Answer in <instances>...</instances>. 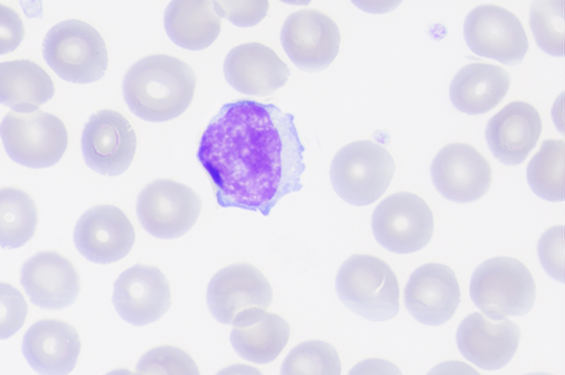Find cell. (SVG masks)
Wrapping results in <instances>:
<instances>
[{"instance_id": "22", "label": "cell", "mask_w": 565, "mask_h": 375, "mask_svg": "<svg viewBox=\"0 0 565 375\" xmlns=\"http://www.w3.org/2000/svg\"><path fill=\"white\" fill-rule=\"evenodd\" d=\"M22 352L40 375H67L76 365L81 340L71 324L58 319H43L25 332Z\"/></svg>"}, {"instance_id": "17", "label": "cell", "mask_w": 565, "mask_h": 375, "mask_svg": "<svg viewBox=\"0 0 565 375\" xmlns=\"http://www.w3.org/2000/svg\"><path fill=\"white\" fill-rule=\"evenodd\" d=\"M408 312L420 323L440 325L452 318L459 302L460 288L452 269L429 262L415 269L404 290Z\"/></svg>"}, {"instance_id": "31", "label": "cell", "mask_w": 565, "mask_h": 375, "mask_svg": "<svg viewBox=\"0 0 565 375\" xmlns=\"http://www.w3.org/2000/svg\"><path fill=\"white\" fill-rule=\"evenodd\" d=\"M132 375H200L193 358L172 345H160L146 351Z\"/></svg>"}, {"instance_id": "26", "label": "cell", "mask_w": 565, "mask_h": 375, "mask_svg": "<svg viewBox=\"0 0 565 375\" xmlns=\"http://www.w3.org/2000/svg\"><path fill=\"white\" fill-rule=\"evenodd\" d=\"M55 88L50 75L29 60L0 63V103L18 113H31L51 99Z\"/></svg>"}, {"instance_id": "38", "label": "cell", "mask_w": 565, "mask_h": 375, "mask_svg": "<svg viewBox=\"0 0 565 375\" xmlns=\"http://www.w3.org/2000/svg\"><path fill=\"white\" fill-rule=\"evenodd\" d=\"M215 375H263V373L252 365L232 364L220 369Z\"/></svg>"}, {"instance_id": "6", "label": "cell", "mask_w": 565, "mask_h": 375, "mask_svg": "<svg viewBox=\"0 0 565 375\" xmlns=\"http://www.w3.org/2000/svg\"><path fill=\"white\" fill-rule=\"evenodd\" d=\"M43 55L60 77L73 83L98 81L108 65L106 44L99 32L76 19L50 29L43 41Z\"/></svg>"}, {"instance_id": "1", "label": "cell", "mask_w": 565, "mask_h": 375, "mask_svg": "<svg viewBox=\"0 0 565 375\" xmlns=\"http://www.w3.org/2000/svg\"><path fill=\"white\" fill-rule=\"evenodd\" d=\"M302 146L291 114L239 99L222 106L204 130L196 158L218 205L268 215L302 188Z\"/></svg>"}, {"instance_id": "16", "label": "cell", "mask_w": 565, "mask_h": 375, "mask_svg": "<svg viewBox=\"0 0 565 375\" xmlns=\"http://www.w3.org/2000/svg\"><path fill=\"white\" fill-rule=\"evenodd\" d=\"M77 250L89 261L109 264L128 255L135 243V229L117 206L102 204L88 208L74 228Z\"/></svg>"}, {"instance_id": "7", "label": "cell", "mask_w": 565, "mask_h": 375, "mask_svg": "<svg viewBox=\"0 0 565 375\" xmlns=\"http://www.w3.org/2000/svg\"><path fill=\"white\" fill-rule=\"evenodd\" d=\"M8 156L29 168H47L60 161L67 147L63 121L43 110L9 111L0 124Z\"/></svg>"}, {"instance_id": "4", "label": "cell", "mask_w": 565, "mask_h": 375, "mask_svg": "<svg viewBox=\"0 0 565 375\" xmlns=\"http://www.w3.org/2000/svg\"><path fill=\"white\" fill-rule=\"evenodd\" d=\"M470 296L487 318L499 321L531 310L535 300V282L520 260L494 257L475 269Z\"/></svg>"}, {"instance_id": "8", "label": "cell", "mask_w": 565, "mask_h": 375, "mask_svg": "<svg viewBox=\"0 0 565 375\" xmlns=\"http://www.w3.org/2000/svg\"><path fill=\"white\" fill-rule=\"evenodd\" d=\"M202 208L199 195L171 179L147 184L137 197V217L150 235L171 239L184 235L196 222Z\"/></svg>"}, {"instance_id": "3", "label": "cell", "mask_w": 565, "mask_h": 375, "mask_svg": "<svg viewBox=\"0 0 565 375\" xmlns=\"http://www.w3.org/2000/svg\"><path fill=\"white\" fill-rule=\"evenodd\" d=\"M335 290L341 302L371 321H386L399 309V287L392 268L381 258L355 254L340 267Z\"/></svg>"}, {"instance_id": "11", "label": "cell", "mask_w": 565, "mask_h": 375, "mask_svg": "<svg viewBox=\"0 0 565 375\" xmlns=\"http://www.w3.org/2000/svg\"><path fill=\"white\" fill-rule=\"evenodd\" d=\"M340 40L337 23L316 9L291 13L280 31L286 54L306 72H319L328 67L339 53Z\"/></svg>"}, {"instance_id": "29", "label": "cell", "mask_w": 565, "mask_h": 375, "mask_svg": "<svg viewBox=\"0 0 565 375\" xmlns=\"http://www.w3.org/2000/svg\"><path fill=\"white\" fill-rule=\"evenodd\" d=\"M280 375H341L340 357L337 350L324 341H305L287 354Z\"/></svg>"}, {"instance_id": "5", "label": "cell", "mask_w": 565, "mask_h": 375, "mask_svg": "<svg viewBox=\"0 0 565 375\" xmlns=\"http://www.w3.org/2000/svg\"><path fill=\"white\" fill-rule=\"evenodd\" d=\"M395 171L391 153L371 140H358L342 147L330 167L335 193L352 205H369L388 188Z\"/></svg>"}, {"instance_id": "30", "label": "cell", "mask_w": 565, "mask_h": 375, "mask_svg": "<svg viewBox=\"0 0 565 375\" xmlns=\"http://www.w3.org/2000/svg\"><path fill=\"white\" fill-rule=\"evenodd\" d=\"M530 26L537 45L554 56L564 54V1H534Z\"/></svg>"}, {"instance_id": "40", "label": "cell", "mask_w": 565, "mask_h": 375, "mask_svg": "<svg viewBox=\"0 0 565 375\" xmlns=\"http://www.w3.org/2000/svg\"><path fill=\"white\" fill-rule=\"evenodd\" d=\"M526 375H552V374H547V373H532V374H526Z\"/></svg>"}, {"instance_id": "28", "label": "cell", "mask_w": 565, "mask_h": 375, "mask_svg": "<svg viewBox=\"0 0 565 375\" xmlns=\"http://www.w3.org/2000/svg\"><path fill=\"white\" fill-rule=\"evenodd\" d=\"M564 147L562 139L544 140L526 168L532 191L551 202L564 200Z\"/></svg>"}, {"instance_id": "10", "label": "cell", "mask_w": 565, "mask_h": 375, "mask_svg": "<svg viewBox=\"0 0 565 375\" xmlns=\"http://www.w3.org/2000/svg\"><path fill=\"white\" fill-rule=\"evenodd\" d=\"M463 36L473 53L508 65L522 62L529 47L521 21L495 4L473 8L465 19Z\"/></svg>"}, {"instance_id": "37", "label": "cell", "mask_w": 565, "mask_h": 375, "mask_svg": "<svg viewBox=\"0 0 565 375\" xmlns=\"http://www.w3.org/2000/svg\"><path fill=\"white\" fill-rule=\"evenodd\" d=\"M426 375H480V373L465 362L446 361L433 367Z\"/></svg>"}, {"instance_id": "35", "label": "cell", "mask_w": 565, "mask_h": 375, "mask_svg": "<svg viewBox=\"0 0 565 375\" xmlns=\"http://www.w3.org/2000/svg\"><path fill=\"white\" fill-rule=\"evenodd\" d=\"M24 36L20 14L9 6L0 3V55L14 51Z\"/></svg>"}, {"instance_id": "19", "label": "cell", "mask_w": 565, "mask_h": 375, "mask_svg": "<svg viewBox=\"0 0 565 375\" xmlns=\"http://www.w3.org/2000/svg\"><path fill=\"white\" fill-rule=\"evenodd\" d=\"M21 285L30 300L46 310H61L75 302L81 280L74 265L56 251H39L21 269Z\"/></svg>"}, {"instance_id": "12", "label": "cell", "mask_w": 565, "mask_h": 375, "mask_svg": "<svg viewBox=\"0 0 565 375\" xmlns=\"http://www.w3.org/2000/svg\"><path fill=\"white\" fill-rule=\"evenodd\" d=\"M137 147L131 124L121 114L103 109L90 116L82 135L86 164L104 175H119L130 165Z\"/></svg>"}, {"instance_id": "27", "label": "cell", "mask_w": 565, "mask_h": 375, "mask_svg": "<svg viewBox=\"0 0 565 375\" xmlns=\"http://www.w3.org/2000/svg\"><path fill=\"white\" fill-rule=\"evenodd\" d=\"M38 226V208L32 197L18 188L0 189V247L26 244Z\"/></svg>"}, {"instance_id": "20", "label": "cell", "mask_w": 565, "mask_h": 375, "mask_svg": "<svg viewBox=\"0 0 565 375\" xmlns=\"http://www.w3.org/2000/svg\"><path fill=\"white\" fill-rule=\"evenodd\" d=\"M223 71L233 88L252 96L270 95L285 85L290 74L274 50L257 42L233 47Z\"/></svg>"}, {"instance_id": "18", "label": "cell", "mask_w": 565, "mask_h": 375, "mask_svg": "<svg viewBox=\"0 0 565 375\" xmlns=\"http://www.w3.org/2000/svg\"><path fill=\"white\" fill-rule=\"evenodd\" d=\"M519 326L509 319L491 321L473 312L459 324L456 341L462 356L486 371L507 365L516 352Z\"/></svg>"}, {"instance_id": "14", "label": "cell", "mask_w": 565, "mask_h": 375, "mask_svg": "<svg viewBox=\"0 0 565 375\" xmlns=\"http://www.w3.org/2000/svg\"><path fill=\"white\" fill-rule=\"evenodd\" d=\"M430 175L435 188L446 199L468 203L479 200L490 188L489 161L471 144L454 142L434 158Z\"/></svg>"}, {"instance_id": "15", "label": "cell", "mask_w": 565, "mask_h": 375, "mask_svg": "<svg viewBox=\"0 0 565 375\" xmlns=\"http://www.w3.org/2000/svg\"><path fill=\"white\" fill-rule=\"evenodd\" d=\"M113 302L122 320L136 326L146 325L169 310L170 285L157 267L137 264L115 281Z\"/></svg>"}, {"instance_id": "32", "label": "cell", "mask_w": 565, "mask_h": 375, "mask_svg": "<svg viewBox=\"0 0 565 375\" xmlns=\"http://www.w3.org/2000/svg\"><path fill=\"white\" fill-rule=\"evenodd\" d=\"M28 303L12 285L0 281V340L14 335L24 324Z\"/></svg>"}, {"instance_id": "2", "label": "cell", "mask_w": 565, "mask_h": 375, "mask_svg": "<svg viewBox=\"0 0 565 375\" xmlns=\"http://www.w3.org/2000/svg\"><path fill=\"white\" fill-rule=\"evenodd\" d=\"M195 74L189 64L166 55L140 58L122 81L124 98L139 118L161 122L180 116L190 106Z\"/></svg>"}, {"instance_id": "21", "label": "cell", "mask_w": 565, "mask_h": 375, "mask_svg": "<svg viewBox=\"0 0 565 375\" xmlns=\"http://www.w3.org/2000/svg\"><path fill=\"white\" fill-rule=\"evenodd\" d=\"M542 131L541 116L531 104L514 100L492 116L486 139L493 156L502 163H522L535 147Z\"/></svg>"}, {"instance_id": "34", "label": "cell", "mask_w": 565, "mask_h": 375, "mask_svg": "<svg viewBox=\"0 0 565 375\" xmlns=\"http://www.w3.org/2000/svg\"><path fill=\"white\" fill-rule=\"evenodd\" d=\"M221 18L226 17L237 26H252L260 22L269 8V2L263 1H213Z\"/></svg>"}, {"instance_id": "13", "label": "cell", "mask_w": 565, "mask_h": 375, "mask_svg": "<svg viewBox=\"0 0 565 375\" xmlns=\"http://www.w3.org/2000/svg\"><path fill=\"white\" fill-rule=\"evenodd\" d=\"M273 299L267 278L256 267L237 262L218 270L210 280L206 302L212 315L221 323L252 309L266 310Z\"/></svg>"}, {"instance_id": "33", "label": "cell", "mask_w": 565, "mask_h": 375, "mask_svg": "<svg viewBox=\"0 0 565 375\" xmlns=\"http://www.w3.org/2000/svg\"><path fill=\"white\" fill-rule=\"evenodd\" d=\"M563 225L548 228L537 244V255L545 271L554 279L563 281Z\"/></svg>"}, {"instance_id": "36", "label": "cell", "mask_w": 565, "mask_h": 375, "mask_svg": "<svg viewBox=\"0 0 565 375\" xmlns=\"http://www.w3.org/2000/svg\"><path fill=\"white\" fill-rule=\"evenodd\" d=\"M348 375H403L401 369L384 358H366L355 364Z\"/></svg>"}, {"instance_id": "25", "label": "cell", "mask_w": 565, "mask_h": 375, "mask_svg": "<svg viewBox=\"0 0 565 375\" xmlns=\"http://www.w3.org/2000/svg\"><path fill=\"white\" fill-rule=\"evenodd\" d=\"M222 18L213 1L175 0L164 12V28L177 45L192 51L210 46L221 32Z\"/></svg>"}, {"instance_id": "23", "label": "cell", "mask_w": 565, "mask_h": 375, "mask_svg": "<svg viewBox=\"0 0 565 375\" xmlns=\"http://www.w3.org/2000/svg\"><path fill=\"white\" fill-rule=\"evenodd\" d=\"M231 331V343L244 360L267 364L286 346L290 328L285 319L263 309H252L238 314Z\"/></svg>"}, {"instance_id": "39", "label": "cell", "mask_w": 565, "mask_h": 375, "mask_svg": "<svg viewBox=\"0 0 565 375\" xmlns=\"http://www.w3.org/2000/svg\"><path fill=\"white\" fill-rule=\"evenodd\" d=\"M105 375H132V372H130L127 368H116V369L108 372Z\"/></svg>"}, {"instance_id": "9", "label": "cell", "mask_w": 565, "mask_h": 375, "mask_svg": "<svg viewBox=\"0 0 565 375\" xmlns=\"http://www.w3.org/2000/svg\"><path fill=\"white\" fill-rule=\"evenodd\" d=\"M372 231L375 239L387 250L414 253L430 240L434 216L422 197L411 192H397L375 207Z\"/></svg>"}, {"instance_id": "24", "label": "cell", "mask_w": 565, "mask_h": 375, "mask_svg": "<svg viewBox=\"0 0 565 375\" xmlns=\"http://www.w3.org/2000/svg\"><path fill=\"white\" fill-rule=\"evenodd\" d=\"M509 87L510 75L503 67L478 62L466 65L455 75L449 96L460 111L479 115L494 108Z\"/></svg>"}]
</instances>
